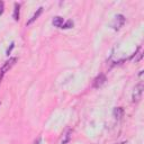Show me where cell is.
<instances>
[{"label":"cell","mask_w":144,"mask_h":144,"mask_svg":"<svg viewBox=\"0 0 144 144\" xmlns=\"http://www.w3.org/2000/svg\"><path fill=\"white\" fill-rule=\"evenodd\" d=\"M16 62H17V57H11V59H9L5 64H3L1 70H0V80L2 79L3 74H5L7 71H9L10 69H11V68L14 67V64H15Z\"/></svg>","instance_id":"cell-1"},{"label":"cell","mask_w":144,"mask_h":144,"mask_svg":"<svg viewBox=\"0 0 144 144\" xmlns=\"http://www.w3.org/2000/svg\"><path fill=\"white\" fill-rule=\"evenodd\" d=\"M143 82H140V83L134 88V91H133V102H139L142 98V94H143Z\"/></svg>","instance_id":"cell-2"},{"label":"cell","mask_w":144,"mask_h":144,"mask_svg":"<svg viewBox=\"0 0 144 144\" xmlns=\"http://www.w3.org/2000/svg\"><path fill=\"white\" fill-rule=\"evenodd\" d=\"M124 23H125V17L123 15H117L115 17V19H114V22H113L112 26H113V28H114V29H119L123 25H124Z\"/></svg>","instance_id":"cell-3"},{"label":"cell","mask_w":144,"mask_h":144,"mask_svg":"<svg viewBox=\"0 0 144 144\" xmlns=\"http://www.w3.org/2000/svg\"><path fill=\"white\" fill-rule=\"evenodd\" d=\"M105 81H106V75L105 74H99L94 81V88L101 87V86L105 83Z\"/></svg>","instance_id":"cell-4"},{"label":"cell","mask_w":144,"mask_h":144,"mask_svg":"<svg viewBox=\"0 0 144 144\" xmlns=\"http://www.w3.org/2000/svg\"><path fill=\"white\" fill-rule=\"evenodd\" d=\"M42 11H43V8H42V7H40V8L36 10V12H35V14H34V15L32 16V18H30V19L28 20V22H27V25H30V24H32V23H34V22H35V20H36V19L40 17V15H41V14H42Z\"/></svg>","instance_id":"cell-5"},{"label":"cell","mask_w":144,"mask_h":144,"mask_svg":"<svg viewBox=\"0 0 144 144\" xmlns=\"http://www.w3.org/2000/svg\"><path fill=\"white\" fill-rule=\"evenodd\" d=\"M123 115H124V109L122 107H117L114 109V117L116 119H121L123 117Z\"/></svg>","instance_id":"cell-6"},{"label":"cell","mask_w":144,"mask_h":144,"mask_svg":"<svg viewBox=\"0 0 144 144\" xmlns=\"http://www.w3.org/2000/svg\"><path fill=\"white\" fill-rule=\"evenodd\" d=\"M19 12H20V5H19V3H15V8H14L12 17H14V19H15L16 22L19 19Z\"/></svg>","instance_id":"cell-7"},{"label":"cell","mask_w":144,"mask_h":144,"mask_svg":"<svg viewBox=\"0 0 144 144\" xmlns=\"http://www.w3.org/2000/svg\"><path fill=\"white\" fill-rule=\"evenodd\" d=\"M52 23H53V25L55 26V27H62V25H63V18H62V17H60V16L54 17L53 20H52Z\"/></svg>","instance_id":"cell-8"},{"label":"cell","mask_w":144,"mask_h":144,"mask_svg":"<svg viewBox=\"0 0 144 144\" xmlns=\"http://www.w3.org/2000/svg\"><path fill=\"white\" fill-rule=\"evenodd\" d=\"M73 26V22L72 20H68V22L66 24H63L62 27L61 28H64V29H68V28H71V27Z\"/></svg>","instance_id":"cell-9"},{"label":"cell","mask_w":144,"mask_h":144,"mask_svg":"<svg viewBox=\"0 0 144 144\" xmlns=\"http://www.w3.org/2000/svg\"><path fill=\"white\" fill-rule=\"evenodd\" d=\"M3 6H5L3 1H0V15H2V12H3Z\"/></svg>","instance_id":"cell-10"},{"label":"cell","mask_w":144,"mask_h":144,"mask_svg":"<svg viewBox=\"0 0 144 144\" xmlns=\"http://www.w3.org/2000/svg\"><path fill=\"white\" fill-rule=\"evenodd\" d=\"M14 46H15V44H14V43H11V45H10V47H9L8 50H7V54H8V55L10 54V52H11V50L14 49Z\"/></svg>","instance_id":"cell-11"}]
</instances>
